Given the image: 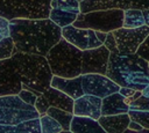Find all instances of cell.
<instances>
[{
	"label": "cell",
	"instance_id": "obj_1",
	"mask_svg": "<svg viewBox=\"0 0 149 133\" xmlns=\"http://www.w3.org/2000/svg\"><path fill=\"white\" fill-rule=\"evenodd\" d=\"M10 37L17 51L47 56L62 38V28L51 19H13Z\"/></svg>",
	"mask_w": 149,
	"mask_h": 133
},
{
	"label": "cell",
	"instance_id": "obj_2",
	"mask_svg": "<svg viewBox=\"0 0 149 133\" xmlns=\"http://www.w3.org/2000/svg\"><path fill=\"white\" fill-rule=\"evenodd\" d=\"M106 75L120 87L143 90L149 83V64L137 53H111Z\"/></svg>",
	"mask_w": 149,
	"mask_h": 133
},
{
	"label": "cell",
	"instance_id": "obj_3",
	"mask_svg": "<svg viewBox=\"0 0 149 133\" xmlns=\"http://www.w3.org/2000/svg\"><path fill=\"white\" fill-rule=\"evenodd\" d=\"M12 59L16 64L22 83L30 90L44 93L51 86L54 74L45 56L16 51Z\"/></svg>",
	"mask_w": 149,
	"mask_h": 133
},
{
	"label": "cell",
	"instance_id": "obj_4",
	"mask_svg": "<svg viewBox=\"0 0 149 133\" xmlns=\"http://www.w3.org/2000/svg\"><path fill=\"white\" fill-rule=\"evenodd\" d=\"M45 57L54 75L74 77L81 74L83 50L63 37L49 50Z\"/></svg>",
	"mask_w": 149,
	"mask_h": 133
},
{
	"label": "cell",
	"instance_id": "obj_5",
	"mask_svg": "<svg viewBox=\"0 0 149 133\" xmlns=\"http://www.w3.org/2000/svg\"><path fill=\"white\" fill-rule=\"evenodd\" d=\"M51 0H0V16L13 19H48Z\"/></svg>",
	"mask_w": 149,
	"mask_h": 133
},
{
	"label": "cell",
	"instance_id": "obj_6",
	"mask_svg": "<svg viewBox=\"0 0 149 133\" xmlns=\"http://www.w3.org/2000/svg\"><path fill=\"white\" fill-rule=\"evenodd\" d=\"M123 15L125 10L119 8L91 10L80 13L72 24L78 28H88L109 32L123 27Z\"/></svg>",
	"mask_w": 149,
	"mask_h": 133
},
{
	"label": "cell",
	"instance_id": "obj_7",
	"mask_svg": "<svg viewBox=\"0 0 149 133\" xmlns=\"http://www.w3.org/2000/svg\"><path fill=\"white\" fill-rule=\"evenodd\" d=\"M35 105L26 103L17 94L0 96V124L17 125L24 120L38 118Z\"/></svg>",
	"mask_w": 149,
	"mask_h": 133
},
{
	"label": "cell",
	"instance_id": "obj_8",
	"mask_svg": "<svg viewBox=\"0 0 149 133\" xmlns=\"http://www.w3.org/2000/svg\"><path fill=\"white\" fill-rule=\"evenodd\" d=\"M120 53H136L140 45L149 35V25L144 24L137 28L121 27L112 31Z\"/></svg>",
	"mask_w": 149,
	"mask_h": 133
},
{
	"label": "cell",
	"instance_id": "obj_9",
	"mask_svg": "<svg viewBox=\"0 0 149 133\" xmlns=\"http://www.w3.org/2000/svg\"><path fill=\"white\" fill-rule=\"evenodd\" d=\"M83 75V89L85 94L95 95L100 98H104L113 93L120 90V86L109 79L106 74L99 73H87Z\"/></svg>",
	"mask_w": 149,
	"mask_h": 133
},
{
	"label": "cell",
	"instance_id": "obj_10",
	"mask_svg": "<svg viewBox=\"0 0 149 133\" xmlns=\"http://www.w3.org/2000/svg\"><path fill=\"white\" fill-rule=\"evenodd\" d=\"M80 13V2L78 0H51L50 2L49 19L61 28L72 24Z\"/></svg>",
	"mask_w": 149,
	"mask_h": 133
},
{
	"label": "cell",
	"instance_id": "obj_11",
	"mask_svg": "<svg viewBox=\"0 0 149 133\" xmlns=\"http://www.w3.org/2000/svg\"><path fill=\"white\" fill-rule=\"evenodd\" d=\"M22 90V81L12 58L0 60V96L19 94Z\"/></svg>",
	"mask_w": 149,
	"mask_h": 133
},
{
	"label": "cell",
	"instance_id": "obj_12",
	"mask_svg": "<svg viewBox=\"0 0 149 133\" xmlns=\"http://www.w3.org/2000/svg\"><path fill=\"white\" fill-rule=\"evenodd\" d=\"M62 37L83 51L102 45L93 29L78 28L73 24H69L62 28Z\"/></svg>",
	"mask_w": 149,
	"mask_h": 133
},
{
	"label": "cell",
	"instance_id": "obj_13",
	"mask_svg": "<svg viewBox=\"0 0 149 133\" xmlns=\"http://www.w3.org/2000/svg\"><path fill=\"white\" fill-rule=\"evenodd\" d=\"M109 54H111V51L104 44L98 47L84 50L81 74H87V73L106 74Z\"/></svg>",
	"mask_w": 149,
	"mask_h": 133
},
{
	"label": "cell",
	"instance_id": "obj_14",
	"mask_svg": "<svg viewBox=\"0 0 149 133\" xmlns=\"http://www.w3.org/2000/svg\"><path fill=\"white\" fill-rule=\"evenodd\" d=\"M149 9V0H83L80 1V12L87 13L99 9Z\"/></svg>",
	"mask_w": 149,
	"mask_h": 133
},
{
	"label": "cell",
	"instance_id": "obj_15",
	"mask_svg": "<svg viewBox=\"0 0 149 133\" xmlns=\"http://www.w3.org/2000/svg\"><path fill=\"white\" fill-rule=\"evenodd\" d=\"M101 104H102V98L95 95L84 94L83 96L74 99L73 114L86 116L93 119H99V117L101 116Z\"/></svg>",
	"mask_w": 149,
	"mask_h": 133
},
{
	"label": "cell",
	"instance_id": "obj_16",
	"mask_svg": "<svg viewBox=\"0 0 149 133\" xmlns=\"http://www.w3.org/2000/svg\"><path fill=\"white\" fill-rule=\"evenodd\" d=\"M81 80H83L81 74L74 77H63V76L54 75L51 80V86L64 91L65 94L70 95L73 99H76L85 94L83 89Z\"/></svg>",
	"mask_w": 149,
	"mask_h": 133
},
{
	"label": "cell",
	"instance_id": "obj_17",
	"mask_svg": "<svg viewBox=\"0 0 149 133\" xmlns=\"http://www.w3.org/2000/svg\"><path fill=\"white\" fill-rule=\"evenodd\" d=\"M128 111H129V103L127 102L126 97L121 95L119 91L113 93L102 98L101 116L125 113Z\"/></svg>",
	"mask_w": 149,
	"mask_h": 133
},
{
	"label": "cell",
	"instance_id": "obj_18",
	"mask_svg": "<svg viewBox=\"0 0 149 133\" xmlns=\"http://www.w3.org/2000/svg\"><path fill=\"white\" fill-rule=\"evenodd\" d=\"M98 120L106 133H123L129 125L130 116L128 112H125L118 114L100 116Z\"/></svg>",
	"mask_w": 149,
	"mask_h": 133
},
{
	"label": "cell",
	"instance_id": "obj_19",
	"mask_svg": "<svg viewBox=\"0 0 149 133\" xmlns=\"http://www.w3.org/2000/svg\"><path fill=\"white\" fill-rule=\"evenodd\" d=\"M130 119L140 123L146 130L149 131V97L141 95L137 99L129 104L128 111Z\"/></svg>",
	"mask_w": 149,
	"mask_h": 133
},
{
	"label": "cell",
	"instance_id": "obj_20",
	"mask_svg": "<svg viewBox=\"0 0 149 133\" xmlns=\"http://www.w3.org/2000/svg\"><path fill=\"white\" fill-rule=\"evenodd\" d=\"M70 132L72 133H106L98 119L86 116H76L71 120Z\"/></svg>",
	"mask_w": 149,
	"mask_h": 133
},
{
	"label": "cell",
	"instance_id": "obj_21",
	"mask_svg": "<svg viewBox=\"0 0 149 133\" xmlns=\"http://www.w3.org/2000/svg\"><path fill=\"white\" fill-rule=\"evenodd\" d=\"M43 95L48 99L50 106H56V108H59V109H63V110H66V111H70L73 113L74 99L70 95L65 94L64 91H62L52 86H50L43 93Z\"/></svg>",
	"mask_w": 149,
	"mask_h": 133
},
{
	"label": "cell",
	"instance_id": "obj_22",
	"mask_svg": "<svg viewBox=\"0 0 149 133\" xmlns=\"http://www.w3.org/2000/svg\"><path fill=\"white\" fill-rule=\"evenodd\" d=\"M146 24V19L142 9L129 8L125 10L123 15V27L125 28H137Z\"/></svg>",
	"mask_w": 149,
	"mask_h": 133
},
{
	"label": "cell",
	"instance_id": "obj_23",
	"mask_svg": "<svg viewBox=\"0 0 149 133\" xmlns=\"http://www.w3.org/2000/svg\"><path fill=\"white\" fill-rule=\"evenodd\" d=\"M47 113L49 116H51L52 118H55L63 127L64 132H70V125H71V120L73 118V113L56 106H49V109L47 110Z\"/></svg>",
	"mask_w": 149,
	"mask_h": 133
},
{
	"label": "cell",
	"instance_id": "obj_24",
	"mask_svg": "<svg viewBox=\"0 0 149 133\" xmlns=\"http://www.w3.org/2000/svg\"><path fill=\"white\" fill-rule=\"evenodd\" d=\"M40 123H41V128L42 133H59L63 132L62 125L51 116L48 113L41 114L40 116Z\"/></svg>",
	"mask_w": 149,
	"mask_h": 133
},
{
	"label": "cell",
	"instance_id": "obj_25",
	"mask_svg": "<svg viewBox=\"0 0 149 133\" xmlns=\"http://www.w3.org/2000/svg\"><path fill=\"white\" fill-rule=\"evenodd\" d=\"M16 133H42L40 117L24 120L16 125Z\"/></svg>",
	"mask_w": 149,
	"mask_h": 133
},
{
	"label": "cell",
	"instance_id": "obj_26",
	"mask_svg": "<svg viewBox=\"0 0 149 133\" xmlns=\"http://www.w3.org/2000/svg\"><path fill=\"white\" fill-rule=\"evenodd\" d=\"M17 51L15 43L10 36H7L0 40V60L12 58V56Z\"/></svg>",
	"mask_w": 149,
	"mask_h": 133
},
{
	"label": "cell",
	"instance_id": "obj_27",
	"mask_svg": "<svg viewBox=\"0 0 149 133\" xmlns=\"http://www.w3.org/2000/svg\"><path fill=\"white\" fill-rule=\"evenodd\" d=\"M40 93L36 91V90H30V89H26V88H22V90L17 94L26 103L28 104H31V105H35V102L37 99V95Z\"/></svg>",
	"mask_w": 149,
	"mask_h": 133
},
{
	"label": "cell",
	"instance_id": "obj_28",
	"mask_svg": "<svg viewBox=\"0 0 149 133\" xmlns=\"http://www.w3.org/2000/svg\"><path fill=\"white\" fill-rule=\"evenodd\" d=\"M49 106H50V104H49L48 99L45 98V96L43 95V93H40V94L37 95V99H36V102H35V108H36V110L38 111L40 116L47 113V110L49 109Z\"/></svg>",
	"mask_w": 149,
	"mask_h": 133
},
{
	"label": "cell",
	"instance_id": "obj_29",
	"mask_svg": "<svg viewBox=\"0 0 149 133\" xmlns=\"http://www.w3.org/2000/svg\"><path fill=\"white\" fill-rule=\"evenodd\" d=\"M104 45L111 51V53H120V52H119V47H118V45H116L115 37H114V35H113L112 31L107 32V37H106V39H105V42H104Z\"/></svg>",
	"mask_w": 149,
	"mask_h": 133
},
{
	"label": "cell",
	"instance_id": "obj_30",
	"mask_svg": "<svg viewBox=\"0 0 149 133\" xmlns=\"http://www.w3.org/2000/svg\"><path fill=\"white\" fill-rule=\"evenodd\" d=\"M7 36H10V28H9V20L0 16V40Z\"/></svg>",
	"mask_w": 149,
	"mask_h": 133
},
{
	"label": "cell",
	"instance_id": "obj_31",
	"mask_svg": "<svg viewBox=\"0 0 149 133\" xmlns=\"http://www.w3.org/2000/svg\"><path fill=\"white\" fill-rule=\"evenodd\" d=\"M136 53L139 56H141L142 58H144L147 61H149V35L148 37L144 39V42L140 45V47L137 49Z\"/></svg>",
	"mask_w": 149,
	"mask_h": 133
},
{
	"label": "cell",
	"instance_id": "obj_32",
	"mask_svg": "<svg viewBox=\"0 0 149 133\" xmlns=\"http://www.w3.org/2000/svg\"><path fill=\"white\" fill-rule=\"evenodd\" d=\"M129 132L134 133V132H149V131H148V130H146V128H144L140 123H137V121H135V120L130 119L129 125H128L127 130H126L123 133H129Z\"/></svg>",
	"mask_w": 149,
	"mask_h": 133
},
{
	"label": "cell",
	"instance_id": "obj_33",
	"mask_svg": "<svg viewBox=\"0 0 149 133\" xmlns=\"http://www.w3.org/2000/svg\"><path fill=\"white\" fill-rule=\"evenodd\" d=\"M0 133H16V125H3L0 124Z\"/></svg>",
	"mask_w": 149,
	"mask_h": 133
},
{
	"label": "cell",
	"instance_id": "obj_34",
	"mask_svg": "<svg viewBox=\"0 0 149 133\" xmlns=\"http://www.w3.org/2000/svg\"><path fill=\"white\" fill-rule=\"evenodd\" d=\"M135 91H136V89H133V88H129V87H120V90H119V93L121 95H123L125 97L133 96L135 94Z\"/></svg>",
	"mask_w": 149,
	"mask_h": 133
},
{
	"label": "cell",
	"instance_id": "obj_35",
	"mask_svg": "<svg viewBox=\"0 0 149 133\" xmlns=\"http://www.w3.org/2000/svg\"><path fill=\"white\" fill-rule=\"evenodd\" d=\"M94 31H95V35H97L98 39L104 44V42H105V39H106V37H107V32L100 31V30H94Z\"/></svg>",
	"mask_w": 149,
	"mask_h": 133
},
{
	"label": "cell",
	"instance_id": "obj_36",
	"mask_svg": "<svg viewBox=\"0 0 149 133\" xmlns=\"http://www.w3.org/2000/svg\"><path fill=\"white\" fill-rule=\"evenodd\" d=\"M143 15L146 19V24L149 25V9H143Z\"/></svg>",
	"mask_w": 149,
	"mask_h": 133
},
{
	"label": "cell",
	"instance_id": "obj_37",
	"mask_svg": "<svg viewBox=\"0 0 149 133\" xmlns=\"http://www.w3.org/2000/svg\"><path fill=\"white\" fill-rule=\"evenodd\" d=\"M142 95L146 96V97H149V83L144 87V89L142 90Z\"/></svg>",
	"mask_w": 149,
	"mask_h": 133
},
{
	"label": "cell",
	"instance_id": "obj_38",
	"mask_svg": "<svg viewBox=\"0 0 149 133\" xmlns=\"http://www.w3.org/2000/svg\"><path fill=\"white\" fill-rule=\"evenodd\" d=\"M78 1H79V2H80V1H83V0H78Z\"/></svg>",
	"mask_w": 149,
	"mask_h": 133
},
{
	"label": "cell",
	"instance_id": "obj_39",
	"mask_svg": "<svg viewBox=\"0 0 149 133\" xmlns=\"http://www.w3.org/2000/svg\"><path fill=\"white\" fill-rule=\"evenodd\" d=\"M148 64H149V61H148Z\"/></svg>",
	"mask_w": 149,
	"mask_h": 133
}]
</instances>
